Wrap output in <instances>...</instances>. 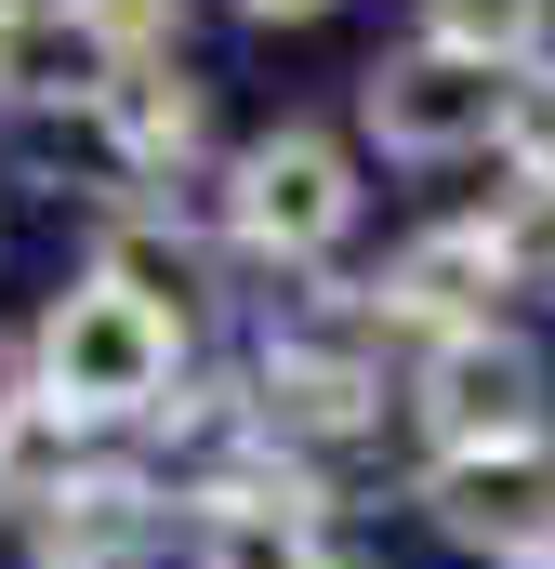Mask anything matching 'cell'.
I'll list each match as a JSON object with an SVG mask.
<instances>
[{"mask_svg":"<svg viewBox=\"0 0 555 569\" xmlns=\"http://www.w3.org/2000/svg\"><path fill=\"white\" fill-rule=\"evenodd\" d=\"M172 371H185V331L159 305H133V291H107V279L53 291V318H40V398L80 437L172 425Z\"/></svg>","mask_w":555,"mask_h":569,"instance_id":"6da1fadb","label":"cell"},{"mask_svg":"<svg viewBox=\"0 0 555 569\" xmlns=\"http://www.w3.org/2000/svg\"><path fill=\"white\" fill-rule=\"evenodd\" d=\"M239 13H252V27H317L331 0H239Z\"/></svg>","mask_w":555,"mask_h":569,"instance_id":"d6986e66","label":"cell"},{"mask_svg":"<svg viewBox=\"0 0 555 569\" xmlns=\"http://www.w3.org/2000/svg\"><path fill=\"white\" fill-rule=\"evenodd\" d=\"M27 411H40V345H13V331H0V437L27 425Z\"/></svg>","mask_w":555,"mask_h":569,"instance_id":"ac0fdd59","label":"cell"},{"mask_svg":"<svg viewBox=\"0 0 555 569\" xmlns=\"http://www.w3.org/2000/svg\"><path fill=\"white\" fill-rule=\"evenodd\" d=\"M543 398H555V371H543L529 331H450V345H423V371H411V425L436 437V463L543 437Z\"/></svg>","mask_w":555,"mask_h":569,"instance_id":"5b68a950","label":"cell"},{"mask_svg":"<svg viewBox=\"0 0 555 569\" xmlns=\"http://www.w3.org/2000/svg\"><path fill=\"white\" fill-rule=\"evenodd\" d=\"M40 67H53V27H0V107H27V93H53Z\"/></svg>","mask_w":555,"mask_h":569,"instance_id":"e0dca14e","label":"cell"},{"mask_svg":"<svg viewBox=\"0 0 555 569\" xmlns=\"http://www.w3.org/2000/svg\"><path fill=\"white\" fill-rule=\"evenodd\" d=\"M67 40L93 67H159L185 40V0H67Z\"/></svg>","mask_w":555,"mask_h":569,"instance_id":"5bb4252c","label":"cell"},{"mask_svg":"<svg viewBox=\"0 0 555 569\" xmlns=\"http://www.w3.org/2000/svg\"><path fill=\"white\" fill-rule=\"evenodd\" d=\"M159 530H172V517H159V477H133V463H93V477H80L53 517H40L53 569H133Z\"/></svg>","mask_w":555,"mask_h":569,"instance_id":"8fae6325","label":"cell"},{"mask_svg":"<svg viewBox=\"0 0 555 569\" xmlns=\"http://www.w3.org/2000/svg\"><path fill=\"white\" fill-rule=\"evenodd\" d=\"M423 40H450V53H490V67H543L555 0H423Z\"/></svg>","mask_w":555,"mask_h":569,"instance_id":"4fadbf2b","label":"cell"},{"mask_svg":"<svg viewBox=\"0 0 555 569\" xmlns=\"http://www.w3.org/2000/svg\"><path fill=\"white\" fill-rule=\"evenodd\" d=\"M503 107H516V67H490V53H450V40H397L371 80H357V120L384 159H476V146H503Z\"/></svg>","mask_w":555,"mask_h":569,"instance_id":"277c9868","label":"cell"},{"mask_svg":"<svg viewBox=\"0 0 555 569\" xmlns=\"http://www.w3.org/2000/svg\"><path fill=\"white\" fill-rule=\"evenodd\" d=\"M503 252H490V226H423V239H397L384 252V279H371V305H384V331H423V345H450V331H490V305H503Z\"/></svg>","mask_w":555,"mask_h":569,"instance_id":"52a82bcc","label":"cell"},{"mask_svg":"<svg viewBox=\"0 0 555 569\" xmlns=\"http://www.w3.org/2000/svg\"><path fill=\"white\" fill-rule=\"evenodd\" d=\"M423 517H436V543H463V557H490V569L555 557V437L423 463Z\"/></svg>","mask_w":555,"mask_h":569,"instance_id":"8992f818","label":"cell"},{"mask_svg":"<svg viewBox=\"0 0 555 569\" xmlns=\"http://www.w3.org/2000/svg\"><path fill=\"white\" fill-rule=\"evenodd\" d=\"M185 569H331L317 557V490L291 463H239L199 490V530H185Z\"/></svg>","mask_w":555,"mask_h":569,"instance_id":"ba28073f","label":"cell"},{"mask_svg":"<svg viewBox=\"0 0 555 569\" xmlns=\"http://www.w3.org/2000/svg\"><path fill=\"white\" fill-rule=\"evenodd\" d=\"M503 159H516V186H555V53H543V67H516V107H503Z\"/></svg>","mask_w":555,"mask_h":569,"instance_id":"2e32d148","label":"cell"},{"mask_svg":"<svg viewBox=\"0 0 555 569\" xmlns=\"http://www.w3.org/2000/svg\"><path fill=\"white\" fill-rule=\"evenodd\" d=\"M476 226H490V252H503L516 291H555V186H503Z\"/></svg>","mask_w":555,"mask_h":569,"instance_id":"9a60e30c","label":"cell"},{"mask_svg":"<svg viewBox=\"0 0 555 569\" xmlns=\"http://www.w3.org/2000/svg\"><path fill=\"white\" fill-rule=\"evenodd\" d=\"M80 477H93V437L67 425V411H53V398H40V411H27V425L0 437V503H13V517H53V503H67V490H80Z\"/></svg>","mask_w":555,"mask_h":569,"instance_id":"7c38bea8","label":"cell"},{"mask_svg":"<svg viewBox=\"0 0 555 569\" xmlns=\"http://www.w3.org/2000/svg\"><path fill=\"white\" fill-rule=\"evenodd\" d=\"M344 226H357V159L317 120H278V133H252L225 159V239L252 266H317Z\"/></svg>","mask_w":555,"mask_h":569,"instance_id":"3957f363","label":"cell"},{"mask_svg":"<svg viewBox=\"0 0 555 569\" xmlns=\"http://www.w3.org/2000/svg\"><path fill=\"white\" fill-rule=\"evenodd\" d=\"M199 133H212V93L159 53V67H107L93 80V146L133 172V186H172L185 159H199Z\"/></svg>","mask_w":555,"mask_h":569,"instance_id":"9c48e42d","label":"cell"},{"mask_svg":"<svg viewBox=\"0 0 555 569\" xmlns=\"http://www.w3.org/2000/svg\"><path fill=\"white\" fill-rule=\"evenodd\" d=\"M331 569H344V557H331Z\"/></svg>","mask_w":555,"mask_h":569,"instance_id":"ffe728a7","label":"cell"},{"mask_svg":"<svg viewBox=\"0 0 555 569\" xmlns=\"http://www.w3.org/2000/svg\"><path fill=\"white\" fill-rule=\"evenodd\" d=\"M93 279L133 291V305H159V318L185 331L199 291H212V252L172 226V199H107V212H93Z\"/></svg>","mask_w":555,"mask_h":569,"instance_id":"30bf717a","label":"cell"},{"mask_svg":"<svg viewBox=\"0 0 555 569\" xmlns=\"http://www.w3.org/2000/svg\"><path fill=\"white\" fill-rule=\"evenodd\" d=\"M252 425L278 450H344V437L384 425V305L344 291V305H304L278 318L265 358H252Z\"/></svg>","mask_w":555,"mask_h":569,"instance_id":"7a4b0ae2","label":"cell"}]
</instances>
